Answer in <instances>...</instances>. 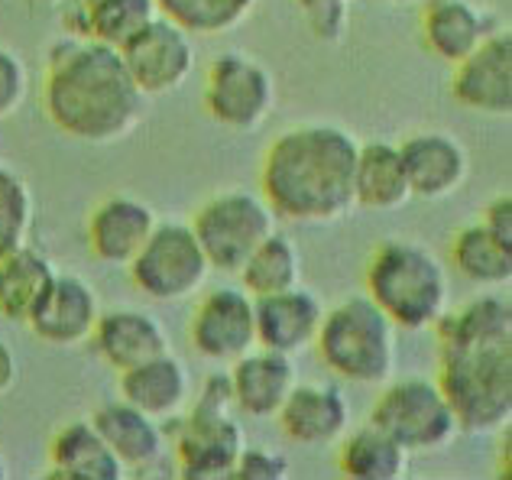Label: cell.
Segmentation results:
<instances>
[{
  "instance_id": "40",
  "label": "cell",
  "mask_w": 512,
  "mask_h": 480,
  "mask_svg": "<svg viewBox=\"0 0 512 480\" xmlns=\"http://www.w3.org/2000/svg\"><path fill=\"white\" fill-rule=\"evenodd\" d=\"M39 4H49V7H56V4H59V0H39Z\"/></svg>"
},
{
  "instance_id": "32",
  "label": "cell",
  "mask_w": 512,
  "mask_h": 480,
  "mask_svg": "<svg viewBox=\"0 0 512 480\" xmlns=\"http://www.w3.org/2000/svg\"><path fill=\"white\" fill-rule=\"evenodd\" d=\"M36 218L33 192L23 176L0 166V257L30 240Z\"/></svg>"
},
{
  "instance_id": "3",
  "label": "cell",
  "mask_w": 512,
  "mask_h": 480,
  "mask_svg": "<svg viewBox=\"0 0 512 480\" xmlns=\"http://www.w3.org/2000/svg\"><path fill=\"white\" fill-rule=\"evenodd\" d=\"M360 143L334 124L282 130L260 163V195L292 224H334L354 211V166Z\"/></svg>"
},
{
  "instance_id": "11",
  "label": "cell",
  "mask_w": 512,
  "mask_h": 480,
  "mask_svg": "<svg viewBox=\"0 0 512 480\" xmlns=\"http://www.w3.org/2000/svg\"><path fill=\"white\" fill-rule=\"evenodd\" d=\"M127 72L146 98H163L185 88L195 72V36L166 17H156L117 49Z\"/></svg>"
},
{
  "instance_id": "18",
  "label": "cell",
  "mask_w": 512,
  "mask_h": 480,
  "mask_svg": "<svg viewBox=\"0 0 512 480\" xmlns=\"http://www.w3.org/2000/svg\"><path fill=\"white\" fill-rule=\"evenodd\" d=\"M159 224L153 205L133 195H111L88 215V250L104 266H127Z\"/></svg>"
},
{
  "instance_id": "6",
  "label": "cell",
  "mask_w": 512,
  "mask_h": 480,
  "mask_svg": "<svg viewBox=\"0 0 512 480\" xmlns=\"http://www.w3.org/2000/svg\"><path fill=\"white\" fill-rule=\"evenodd\" d=\"M312 348L334 377L383 386L396 367V325L367 296H350L325 312Z\"/></svg>"
},
{
  "instance_id": "9",
  "label": "cell",
  "mask_w": 512,
  "mask_h": 480,
  "mask_svg": "<svg viewBox=\"0 0 512 480\" xmlns=\"http://www.w3.org/2000/svg\"><path fill=\"white\" fill-rule=\"evenodd\" d=\"M276 221L279 218L263 202V195L221 192L208 198L205 205H198L192 215V231L201 250H205L211 270L237 276L253 247L276 231Z\"/></svg>"
},
{
  "instance_id": "17",
  "label": "cell",
  "mask_w": 512,
  "mask_h": 480,
  "mask_svg": "<svg viewBox=\"0 0 512 480\" xmlns=\"http://www.w3.org/2000/svg\"><path fill=\"white\" fill-rule=\"evenodd\" d=\"M256 315V348L279 354H302L315 344V335L325 318V305L302 286L273 292V296L253 299Z\"/></svg>"
},
{
  "instance_id": "15",
  "label": "cell",
  "mask_w": 512,
  "mask_h": 480,
  "mask_svg": "<svg viewBox=\"0 0 512 480\" xmlns=\"http://www.w3.org/2000/svg\"><path fill=\"white\" fill-rule=\"evenodd\" d=\"M402 166L412 185V195L441 202L467 182L470 156L464 143L444 130H415L399 143Z\"/></svg>"
},
{
  "instance_id": "27",
  "label": "cell",
  "mask_w": 512,
  "mask_h": 480,
  "mask_svg": "<svg viewBox=\"0 0 512 480\" xmlns=\"http://www.w3.org/2000/svg\"><path fill=\"white\" fill-rule=\"evenodd\" d=\"M338 471L347 480H402L409 474V451L367 422L341 435Z\"/></svg>"
},
{
  "instance_id": "25",
  "label": "cell",
  "mask_w": 512,
  "mask_h": 480,
  "mask_svg": "<svg viewBox=\"0 0 512 480\" xmlns=\"http://www.w3.org/2000/svg\"><path fill=\"white\" fill-rule=\"evenodd\" d=\"M412 185L402 166L396 143H360L354 166V208L363 211H399L409 202Z\"/></svg>"
},
{
  "instance_id": "19",
  "label": "cell",
  "mask_w": 512,
  "mask_h": 480,
  "mask_svg": "<svg viewBox=\"0 0 512 480\" xmlns=\"http://www.w3.org/2000/svg\"><path fill=\"white\" fill-rule=\"evenodd\" d=\"M91 425L101 432L107 448L114 451L117 461L127 468V474L153 471L169 455L163 422L146 416V412L124 403V399H114V403H104L94 409Z\"/></svg>"
},
{
  "instance_id": "24",
  "label": "cell",
  "mask_w": 512,
  "mask_h": 480,
  "mask_svg": "<svg viewBox=\"0 0 512 480\" xmlns=\"http://www.w3.org/2000/svg\"><path fill=\"white\" fill-rule=\"evenodd\" d=\"M49 477L59 480H124L127 468L91 419L65 422L62 429L49 438Z\"/></svg>"
},
{
  "instance_id": "12",
  "label": "cell",
  "mask_w": 512,
  "mask_h": 480,
  "mask_svg": "<svg viewBox=\"0 0 512 480\" xmlns=\"http://www.w3.org/2000/svg\"><path fill=\"white\" fill-rule=\"evenodd\" d=\"M188 341L198 357L231 367L237 357L256 348L253 296L244 286L208 289L188 318Z\"/></svg>"
},
{
  "instance_id": "38",
  "label": "cell",
  "mask_w": 512,
  "mask_h": 480,
  "mask_svg": "<svg viewBox=\"0 0 512 480\" xmlns=\"http://www.w3.org/2000/svg\"><path fill=\"white\" fill-rule=\"evenodd\" d=\"M380 4H389V7H406V4H419V0H380Z\"/></svg>"
},
{
  "instance_id": "33",
  "label": "cell",
  "mask_w": 512,
  "mask_h": 480,
  "mask_svg": "<svg viewBox=\"0 0 512 480\" xmlns=\"http://www.w3.org/2000/svg\"><path fill=\"white\" fill-rule=\"evenodd\" d=\"M315 39L341 43L350 23V0H295Z\"/></svg>"
},
{
  "instance_id": "34",
  "label": "cell",
  "mask_w": 512,
  "mask_h": 480,
  "mask_svg": "<svg viewBox=\"0 0 512 480\" xmlns=\"http://www.w3.org/2000/svg\"><path fill=\"white\" fill-rule=\"evenodd\" d=\"M30 95V72L13 49L0 46V120L13 117Z\"/></svg>"
},
{
  "instance_id": "8",
  "label": "cell",
  "mask_w": 512,
  "mask_h": 480,
  "mask_svg": "<svg viewBox=\"0 0 512 480\" xmlns=\"http://www.w3.org/2000/svg\"><path fill=\"white\" fill-rule=\"evenodd\" d=\"M127 273L146 299L182 302L205 289L211 263L201 250L192 224H156L140 253L127 263Z\"/></svg>"
},
{
  "instance_id": "26",
  "label": "cell",
  "mask_w": 512,
  "mask_h": 480,
  "mask_svg": "<svg viewBox=\"0 0 512 480\" xmlns=\"http://www.w3.org/2000/svg\"><path fill=\"white\" fill-rule=\"evenodd\" d=\"M52 276H56V266L30 240L7 250L0 257V322L26 325L36 302L49 289Z\"/></svg>"
},
{
  "instance_id": "22",
  "label": "cell",
  "mask_w": 512,
  "mask_h": 480,
  "mask_svg": "<svg viewBox=\"0 0 512 480\" xmlns=\"http://www.w3.org/2000/svg\"><path fill=\"white\" fill-rule=\"evenodd\" d=\"M500 30L490 10L474 0H425L422 4V43L441 62H461L483 39Z\"/></svg>"
},
{
  "instance_id": "39",
  "label": "cell",
  "mask_w": 512,
  "mask_h": 480,
  "mask_svg": "<svg viewBox=\"0 0 512 480\" xmlns=\"http://www.w3.org/2000/svg\"><path fill=\"white\" fill-rule=\"evenodd\" d=\"M10 477V468H7V458L0 455V480H7Z\"/></svg>"
},
{
  "instance_id": "35",
  "label": "cell",
  "mask_w": 512,
  "mask_h": 480,
  "mask_svg": "<svg viewBox=\"0 0 512 480\" xmlns=\"http://www.w3.org/2000/svg\"><path fill=\"white\" fill-rule=\"evenodd\" d=\"M292 474V464L282 451L273 448H250L244 445L234 461V480H286Z\"/></svg>"
},
{
  "instance_id": "1",
  "label": "cell",
  "mask_w": 512,
  "mask_h": 480,
  "mask_svg": "<svg viewBox=\"0 0 512 480\" xmlns=\"http://www.w3.org/2000/svg\"><path fill=\"white\" fill-rule=\"evenodd\" d=\"M438 390L448 399L457 429L493 435L512 419V302L477 296L448 309L435 325Z\"/></svg>"
},
{
  "instance_id": "5",
  "label": "cell",
  "mask_w": 512,
  "mask_h": 480,
  "mask_svg": "<svg viewBox=\"0 0 512 480\" xmlns=\"http://www.w3.org/2000/svg\"><path fill=\"white\" fill-rule=\"evenodd\" d=\"M175 468L185 480H227L244 448V429L234 419V390L227 370L201 383L195 403L163 422Z\"/></svg>"
},
{
  "instance_id": "21",
  "label": "cell",
  "mask_w": 512,
  "mask_h": 480,
  "mask_svg": "<svg viewBox=\"0 0 512 480\" xmlns=\"http://www.w3.org/2000/svg\"><path fill=\"white\" fill-rule=\"evenodd\" d=\"M234 390V409L244 412L247 419H276L279 406L286 403L289 390L295 386V367L289 354L253 348L244 357H237L227 367Z\"/></svg>"
},
{
  "instance_id": "16",
  "label": "cell",
  "mask_w": 512,
  "mask_h": 480,
  "mask_svg": "<svg viewBox=\"0 0 512 480\" xmlns=\"http://www.w3.org/2000/svg\"><path fill=\"white\" fill-rule=\"evenodd\" d=\"M276 422L289 442L302 448L338 445L350 425L347 396L334 383H299L279 406Z\"/></svg>"
},
{
  "instance_id": "23",
  "label": "cell",
  "mask_w": 512,
  "mask_h": 480,
  "mask_svg": "<svg viewBox=\"0 0 512 480\" xmlns=\"http://www.w3.org/2000/svg\"><path fill=\"white\" fill-rule=\"evenodd\" d=\"M117 386H120V399H124V403L137 406L140 412H146V416H153L159 422L179 416L188 403V396H192L188 367L172 351L159 354L153 360H143V364L130 370H120Z\"/></svg>"
},
{
  "instance_id": "13",
  "label": "cell",
  "mask_w": 512,
  "mask_h": 480,
  "mask_svg": "<svg viewBox=\"0 0 512 480\" xmlns=\"http://www.w3.org/2000/svg\"><path fill=\"white\" fill-rule=\"evenodd\" d=\"M451 98L461 108L490 117H509L512 111V33L496 30L483 43L454 62Z\"/></svg>"
},
{
  "instance_id": "37",
  "label": "cell",
  "mask_w": 512,
  "mask_h": 480,
  "mask_svg": "<svg viewBox=\"0 0 512 480\" xmlns=\"http://www.w3.org/2000/svg\"><path fill=\"white\" fill-rule=\"evenodd\" d=\"M20 380V360H17V351L10 348V344L0 338V399H4L13 386Z\"/></svg>"
},
{
  "instance_id": "28",
  "label": "cell",
  "mask_w": 512,
  "mask_h": 480,
  "mask_svg": "<svg viewBox=\"0 0 512 480\" xmlns=\"http://www.w3.org/2000/svg\"><path fill=\"white\" fill-rule=\"evenodd\" d=\"M451 263L457 276L480 289H500L512 279V247L500 244L480 221L454 234Z\"/></svg>"
},
{
  "instance_id": "10",
  "label": "cell",
  "mask_w": 512,
  "mask_h": 480,
  "mask_svg": "<svg viewBox=\"0 0 512 480\" xmlns=\"http://www.w3.org/2000/svg\"><path fill=\"white\" fill-rule=\"evenodd\" d=\"M276 108V78L247 52H224L208 65L205 111L218 127L250 133Z\"/></svg>"
},
{
  "instance_id": "31",
  "label": "cell",
  "mask_w": 512,
  "mask_h": 480,
  "mask_svg": "<svg viewBox=\"0 0 512 480\" xmlns=\"http://www.w3.org/2000/svg\"><path fill=\"white\" fill-rule=\"evenodd\" d=\"M159 17L156 0H88V36L94 43L120 49L150 20Z\"/></svg>"
},
{
  "instance_id": "29",
  "label": "cell",
  "mask_w": 512,
  "mask_h": 480,
  "mask_svg": "<svg viewBox=\"0 0 512 480\" xmlns=\"http://www.w3.org/2000/svg\"><path fill=\"white\" fill-rule=\"evenodd\" d=\"M237 276H240V286H244L253 299L302 286V250L289 234L273 231L253 247V253L237 270Z\"/></svg>"
},
{
  "instance_id": "7",
  "label": "cell",
  "mask_w": 512,
  "mask_h": 480,
  "mask_svg": "<svg viewBox=\"0 0 512 480\" xmlns=\"http://www.w3.org/2000/svg\"><path fill=\"white\" fill-rule=\"evenodd\" d=\"M370 422L376 429H383L393 442H399L409 455L441 451L461 435L454 412L444 393L438 390V383L422 377H409L396 383L386 380L370 409Z\"/></svg>"
},
{
  "instance_id": "4",
  "label": "cell",
  "mask_w": 512,
  "mask_h": 480,
  "mask_svg": "<svg viewBox=\"0 0 512 480\" xmlns=\"http://www.w3.org/2000/svg\"><path fill=\"white\" fill-rule=\"evenodd\" d=\"M363 283V296L396 325V331L431 328L451 302V279L444 263L428 247L402 237L383 240L370 253Z\"/></svg>"
},
{
  "instance_id": "14",
  "label": "cell",
  "mask_w": 512,
  "mask_h": 480,
  "mask_svg": "<svg viewBox=\"0 0 512 480\" xmlns=\"http://www.w3.org/2000/svg\"><path fill=\"white\" fill-rule=\"evenodd\" d=\"M98 315L101 302L88 279L75 273H56L43 299L26 318V328L49 348H78V344H88Z\"/></svg>"
},
{
  "instance_id": "2",
  "label": "cell",
  "mask_w": 512,
  "mask_h": 480,
  "mask_svg": "<svg viewBox=\"0 0 512 480\" xmlns=\"http://www.w3.org/2000/svg\"><path fill=\"white\" fill-rule=\"evenodd\" d=\"M43 111L69 140L104 146L140 127L146 95L133 85L117 49L65 36L46 52Z\"/></svg>"
},
{
  "instance_id": "20",
  "label": "cell",
  "mask_w": 512,
  "mask_h": 480,
  "mask_svg": "<svg viewBox=\"0 0 512 480\" xmlns=\"http://www.w3.org/2000/svg\"><path fill=\"white\" fill-rule=\"evenodd\" d=\"M88 341L114 373L169 351L166 328L159 325V318L143 309H101Z\"/></svg>"
},
{
  "instance_id": "36",
  "label": "cell",
  "mask_w": 512,
  "mask_h": 480,
  "mask_svg": "<svg viewBox=\"0 0 512 480\" xmlns=\"http://www.w3.org/2000/svg\"><path fill=\"white\" fill-rule=\"evenodd\" d=\"M480 224L487 228L500 244L512 247V195H496L493 202L483 208V218Z\"/></svg>"
},
{
  "instance_id": "30",
  "label": "cell",
  "mask_w": 512,
  "mask_h": 480,
  "mask_svg": "<svg viewBox=\"0 0 512 480\" xmlns=\"http://www.w3.org/2000/svg\"><path fill=\"white\" fill-rule=\"evenodd\" d=\"M156 10L192 36H224L250 20L256 0H156Z\"/></svg>"
}]
</instances>
